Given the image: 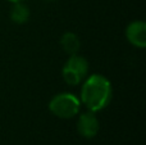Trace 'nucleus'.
Returning <instances> with one entry per match:
<instances>
[{"label":"nucleus","instance_id":"f257e3e1","mask_svg":"<svg viewBox=\"0 0 146 145\" xmlns=\"http://www.w3.org/2000/svg\"><path fill=\"white\" fill-rule=\"evenodd\" d=\"M81 104L86 110L98 113L105 109L113 99V85L101 73L88 74L81 84Z\"/></svg>","mask_w":146,"mask_h":145},{"label":"nucleus","instance_id":"f03ea898","mask_svg":"<svg viewBox=\"0 0 146 145\" xmlns=\"http://www.w3.org/2000/svg\"><path fill=\"white\" fill-rule=\"evenodd\" d=\"M81 100L73 92H58L50 99L48 108L50 113L60 120H71L81 112Z\"/></svg>","mask_w":146,"mask_h":145},{"label":"nucleus","instance_id":"7ed1b4c3","mask_svg":"<svg viewBox=\"0 0 146 145\" xmlns=\"http://www.w3.org/2000/svg\"><path fill=\"white\" fill-rule=\"evenodd\" d=\"M88 71L90 66L87 59L80 54H73L68 57L62 68V77L69 86H77L88 76Z\"/></svg>","mask_w":146,"mask_h":145},{"label":"nucleus","instance_id":"20e7f679","mask_svg":"<svg viewBox=\"0 0 146 145\" xmlns=\"http://www.w3.org/2000/svg\"><path fill=\"white\" fill-rule=\"evenodd\" d=\"M76 128H77V132L80 134V136L85 139H94L100 130V121H99L96 113L91 112V110L80 112L77 114Z\"/></svg>","mask_w":146,"mask_h":145},{"label":"nucleus","instance_id":"39448f33","mask_svg":"<svg viewBox=\"0 0 146 145\" xmlns=\"http://www.w3.org/2000/svg\"><path fill=\"white\" fill-rule=\"evenodd\" d=\"M126 39L132 46L144 49L146 46V23L142 19L132 21L124 30Z\"/></svg>","mask_w":146,"mask_h":145},{"label":"nucleus","instance_id":"423d86ee","mask_svg":"<svg viewBox=\"0 0 146 145\" xmlns=\"http://www.w3.org/2000/svg\"><path fill=\"white\" fill-rule=\"evenodd\" d=\"M59 45H60L62 50L68 55H73V54H78L81 49V40L78 37L77 33L67 31L60 36L59 40Z\"/></svg>","mask_w":146,"mask_h":145},{"label":"nucleus","instance_id":"0eeeda50","mask_svg":"<svg viewBox=\"0 0 146 145\" xmlns=\"http://www.w3.org/2000/svg\"><path fill=\"white\" fill-rule=\"evenodd\" d=\"M31 17V10L23 1L14 3L9 10V18L15 25H25Z\"/></svg>","mask_w":146,"mask_h":145},{"label":"nucleus","instance_id":"6e6552de","mask_svg":"<svg viewBox=\"0 0 146 145\" xmlns=\"http://www.w3.org/2000/svg\"><path fill=\"white\" fill-rule=\"evenodd\" d=\"M7 1L12 3V4H14V3H21V1H25V0H7Z\"/></svg>","mask_w":146,"mask_h":145},{"label":"nucleus","instance_id":"1a4fd4ad","mask_svg":"<svg viewBox=\"0 0 146 145\" xmlns=\"http://www.w3.org/2000/svg\"><path fill=\"white\" fill-rule=\"evenodd\" d=\"M48 1H53V0H48Z\"/></svg>","mask_w":146,"mask_h":145}]
</instances>
